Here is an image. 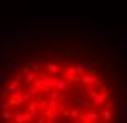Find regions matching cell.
I'll use <instances>...</instances> for the list:
<instances>
[{
    "instance_id": "6da1fadb",
    "label": "cell",
    "mask_w": 127,
    "mask_h": 123,
    "mask_svg": "<svg viewBox=\"0 0 127 123\" xmlns=\"http://www.w3.org/2000/svg\"><path fill=\"white\" fill-rule=\"evenodd\" d=\"M48 71L56 72V71H58V66H56V64H48Z\"/></svg>"
},
{
    "instance_id": "7a4b0ae2",
    "label": "cell",
    "mask_w": 127,
    "mask_h": 123,
    "mask_svg": "<svg viewBox=\"0 0 127 123\" xmlns=\"http://www.w3.org/2000/svg\"><path fill=\"white\" fill-rule=\"evenodd\" d=\"M102 118H104V120H111V112H109V110L102 113Z\"/></svg>"
}]
</instances>
